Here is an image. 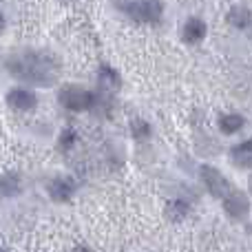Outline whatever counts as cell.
Listing matches in <instances>:
<instances>
[{"instance_id":"6da1fadb","label":"cell","mask_w":252,"mask_h":252,"mask_svg":"<svg viewBox=\"0 0 252 252\" xmlns=\"http://www.w3.org/2000/svg\"><path fill=\"white\" fill-rule=\"evenodd\" d=\"M7 69L11 71L16 78L27 80L33 84H44L51 87L58 78V64L53 58L44 56L40 51H25L22 56H13L7 60Z\"/></svg>"},{"instance_id":"7a4b0ae2","label":"cell","mask_w":252,"mask_h":252,"mask_svg":"<svg viewBox=\"0 0 252 252\" xmlns=\"http://www.w3.org/2000/svg\"><path fill=\"white\" fill-rule=\"evenodd\" d=\"M60 104L69 111H89L95 106V95L80 87H64L60 93Z\"/></svg>"},{"instance_id":"3957f363","label":"cell","mask_w":252,"mask_h":252,"mask_svg":"<svg viewBox=\"0 0 252 252\" xmlns=\"http://www.w3.org/2000/svg\"><path fill=\"white\" fill-rule=\"evenodd\" d=\"M126 11L137 22H157L161 18L164 4H161V0H137V2H130Z\"/></svg>"},{"instance_id":"277c9868","label":"cell","mask_w":252,"mask_h":252,"mask_svg":"<svg viewBox=\"0 0 252 252\" xmlns=\"http://www.w3.org/2000/svg\"><path fill=\"white\" fill-rule=\"evenodd\" d=\"M199 175H201L206 188H208V192L213 197H217V199H223V197L230 192V184H228V179L223 177V175L219 173L217 168H213V166H201Z\"/></svg>"},{"instance_id":"5b68a950","label":"cell","mask_w":252,"mask_h":252,"mask_svg":"<svg viewBox=\"0 0 252 252\" xmlns=\"http://www.w3.org/2000/svg\"><path fill=\"white\" fill-rule=\"evenodd\" d=\"M223 208H226V213L230 215L232 219H244L246 215L250 213V201L246 199L244 192L230 190L223 197Z\"/></svg>"},{"instance_id":"8992f818","label":"cell","mask_w":252,"mask_h":252,"mask_svg":"<svg viewBox=\"0 0 252 252\" xmlns=\"http://www.w3.org/2000/svg\"><path fill=\"white\" fill-rule=\"evenodd\" d=\"M7 102L13 111H33L38 104V97L35 93L27 91V89H11L7 95Z\"/></svg>"},{"instance_id":"52a82bcc","label":"cell","mask_w":252,"mask_h":252,"mask_svg":"<svg viewBox=\"0 0 252 252\" xmlns=\"http://www.w3.org/2000/svg\"><path fill=\"white\" fill-rule=\"evenodd\" d=\"M75 192V182L71 177H60L53 179L51 186H49V195L56 201H69Z\"/></svg>"},{"instance_id":"ba28073f","label":"cell","mask_w":252,"mask_h":252,"mask_svg":"<svg viewBox=\"0 0 252 252\" xmlns=\"http://www.w3.org/2000/svg\"><path fill=\"white\" fill-rule=\"evenodd\" d=\"M206 35V25L204 20H199V18H190V20L184 25V40L190 44L199 42V40H204Z\"/></svg>"},{"instance_id":"9c48e42d","label":"cell","mask_w":252,"mask_h":252,"mask_svg":"<svg viewBox=\"0 0 252 252\" xmlns=\"http://www.w3.org/2000/svg\"><path fill=\"white\" fill-rule=\"evenodd\" d=\"M228 22L232 27H239V29H246V27L252 22V13L246 7H232L228 11Z\"/></svg>"},{"instance_id":"30bf717a","label":"cell","mask_w":252,"mask_h":252,"mask_svg":"<svg viewBox=\"0 0 252 252\" xmlns=\"http://www.w3.org/2000/svg\"><path fill=\"white\" fill-rule=\"evenodd\" d=\"M0 195L2 197H16L20 195V182H18V175L9 173L0 177Z\"/></svg>"},{"instance_id":"8fae6325","label":"cell","mask_w":252,"mask_h":252,"mask_svg":"<svg viewBox=\"0 0 252 252\" xmlns=\"http://www.w3.org/2000/svg\"><path fill=\"white\" fill-rule=\"evenodd\" d=\"M188 213H190V206L182 199H173V201H168V206H166V217L173 219V221H182Z\"/></svg>"},{"instance_id":"7c38bea8","label":"cell","mask_w":252,"mask_h":252,"mask_svg":"<svg viewBox=\"0 0 252 252\" xmlns=\"http://www.w3.org/2000/svg\"><path fill=\"white\" fill-rule=\"evenodd\" d=\"M244 124H246V120L241 118V115H223V118L219 120V128H221L223 133H228V135L237 133Z\"/></svg>"},{"instance_id":"4fadbf2b","label":"cell","mask_w":252,"mask_h":252,"mask_svg":"<svg viewBox=\"0 0 252 252\" xmlns=\"http://www.w3.org/2000/svg\"><path fill=\"white\" fill-rule=\"evenodd\" d=\"M78 142V133H75L73 128H62L60 133V139H58V144H60V148H64V151H69L73 144Z\"/></svg>"},{"instance_id":"5bb4252c","label":"cell","mask_w":252,"mask_h":252,"mask_svg":"<svg viewBox=\"0 0 252 252\" xmlns=\"http://www.w3.org/2000/svg\"><path fill=\"white\" fill-rule=\"evenodd\" d=\"M102 82H106L109 84L111 89H115V87H120V75L115 73L113 69H111V66H102Z\"/></svg>"},{"instance_id":"9a60e30c","label":"cell","mask_w":252,"mask_h":252,"mask_svg":"<svg viewBox=\"0 0 252 252\" xmlns=\"http://www.w3.org/2000/svg\"><path fill=\"white\" fill-rule=\"evenodd\" d=\"M130 133H133V137H146V135H151V126L144 122V120H135L130 124Z\"/></svg>"},{"instance_id":"2e32d148","label":"cell","mask_w":252,"mask_h":252,"mask_svg":"<svg viewBox=\"0 0 252 252\" xmlns=\"http://www.w3.org/2000/svg\"><path fill=\"white\" fill-rule=\"evenodd\" d=\"M232 159L237 161V166H252V148L248 151H241V153H232Z\"/></svg>"},{"instance_id":"e0dca14e","label":"cell","mask_w":252,"mask_h":252,"mask_svg":"<svg viewBox=\"0 0 252 252\" xmlns=\"http://www.w3.org/2000/svg\"><path fill=\"white\" fill-rule=\"evenodd\" d=\"M2 29H4V16L0 13V31H2Z\"/></svg>"},{"instance_id":"ac0fdd59","label":"cell","mask_w":252,"mask_h":252,"mask_svg":"<svg viewBox=\"0 0 252 252\" xmlns=\"http://www.w3.org/2000/svg\"><path fill=\"white\" fill-rule=\"evenodd\" d=\"M250 192H252V177H250Z\"/></svg>"}]
</instances>
